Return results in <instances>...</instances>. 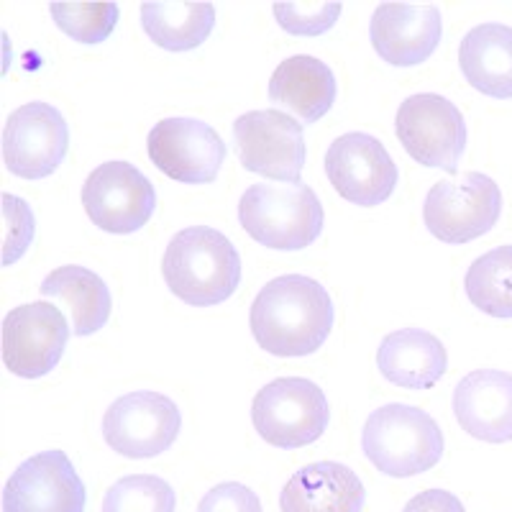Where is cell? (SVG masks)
<instances>
[{
  "label": "cell",
  "mask_w": 512,
  "mask_h": 512,
  "mask_svg": "<svg viewBox=\"0 0 512 512\" xmlns=\"http://www.w3.org/2000/svg\"><path fill=\"white\" fill-rule=\"evenodd\" d=\"M333 300L328 290L305 274L274 277L254 297L249 328L256 346L272 356H310L333 331Z\"/></svg>",
  "instance_id": "1"
},
{
  "label": "cell",
  "mask_w": 512,
  "mask_h": 512,
  "mask_svg": "<svg viewBox=\"0 0 512 512\" xmlns=\"http://www.w3.org/2000/svg\"><path fill=\"white\" fill-rule=\"evenodd\" d=\"M162 277L185 305L213 308L226 303L241 285V256L216 228H182L164 249Z\"/></svg>",
  "instance_id": "2"
},
{
  "label": "cell",
  "mask_w": 512,
  "mask_h": 512,
  "mask_svg": "<svg viewBox=\"0 0 512 512\" xmlns=\"http://www.w3.org/2000/svg\"><path fill=\"white\" fill-rule=\"evenodd\" d=\"M361 448L374 469L392 479L431 472L443 456V431L425 410L390 402L372 410L361 433Z\"/></svg>",
  "instance_id": "3"
},
{
  "label": "cell",
  "mask_w": 512,
  "mask_h": 512,
  "mask_svg": "<svg viewBox=\"0 0 512 512\" xmlns=\"http://www.w3.org/2000/svg\"><path fill=\"white\" fill-rule=\"evenodd\" d=\"M323 205L310 185H251L239 200V223L274 251L308 249L323 233Z\"/></svg>",
  "instance_id": "4"
},
{
  "label": "cell",
  "mask_w": 512,
  "mask_h": 512,
  "mask_svg": "<svg viewBox=\"0 0 512 512\" xmlns=\"http://www.w3.org/2000/svg\"><path fill=\"white\" fill-rule=\"evenodd\" d=\"M251 423L269 446L295 451L326 433L331 408L326 392L313 379L280 377L256 392L251 402Z\"/></svg>",
  "instance_id": "5"
},
{
  "label": "cell",
  "mask_w": 512,
  "mask_h": 512,
  "mask_svg": "<svg viewBox=\"0 0 512 512\" xmlns=\"http://www.w3.org/2000/svg\"><path fill=\"white\" fill-rule=\"evenodd\" d=\"M500 216V185L482 172H464L461 180H438L423 203L425 228L451 246L487 236Z\"/></svg>",
  "instance_id": "6"
},
{
  "label": "cell",
  "mask_w": 512,
  "mask_h": 512,
  "mask_svg": "<svg viewBox=\"0 0 512 512\" xmlns=\"http://www.w3.org/2000/svg\"><path fill=\"white\" fill-rule=\"evenodd\" d=\"M395 134L402 149L418 164L459 175L466 149V121L448 98L418 93L402 100L395 116Z\"/></svg>",
  "instance_id": "7"
},
{
  "label": "cell",
  "mask_w": 512,
  "mask_h": 512,
  "mask_svg": "<svg viewBox=\"0 0 512 512\" xmlns=\"http://www.w3.org/2000/svg\"><path fill=\"white\" fill-rule=\"evenodd\" d=\"M233 144L246 172L300 185L305 167L303 123L277 108L249 111L233 123Z\"/></svg>",
  "instance_id": "8"
},
{
  "label": "cell",
  "mask_w": 512,
  "mask_h": 512,
  "mask_svg": "<svg viewBox=\"0 0 512 512\" xmlns=\"http://www.w3.org/2000/svg\"><path fill=\"white\" fill-rule=\"evenodd\" d=\"M182 413L172 397L136 390L113 400L103 415L105 443L126 459H154L175 446Z\"/></svg>",
  "instance_id": "9"
},
{
  "label": "cell",
  "mask_w": 512,
  "mask_h": 512,
  "mask_svg": "<svg viewBox=\"0 0 512 512\" xmlns=\"http://www.w3.org/2000/svg\"><path fill=\"white\" fill-rule=\"evenodd\" d=\"M82 208L105 233L128 236L149 223L157 210V190L131 162H105L82 185Z\"/></svg>",
  "instance_id": "10"
},
{
  "label": "cell",
  "mask_w": 512,
  "mask_h": 512,
  "mask_svg": "<svg viewBox=\"0 0 512 512\" xmlns=\"http://www.w3.org/2000/svg\"><path fill=\"white\" fill-rule=\"evenodd\" d=\"M146 154L169 180L210 185L226 162V141L198 118H162L146 136Z\"/></svg>",
  "instance_id": "11"
},
{
  "label": "cell",
  "mask_w": 512,
  "mask_h": 512,
  "mask_svg": "<svg viewBox=\"0 0 512 512\" xmlns=\"http://www.w3.org/2000/svg\"><path fill=\"white\" fill-rule=\"evenodd\" d=\"M70 149V128L52 103L31 100L8 116L3 128V162L21 180L54 175Z\"/></svg>",
  "instance_id": "12"
},
{
  "label": "cell",
  "mask_w": 512,
  "mask_h": 512,
  "mask_svg": "<svg viewBox=\"0 0 512 512\" xmlns=\"http://www.w3.org/2000/svg\"><path fill=\"white\" fill-rule=\"evenodd\" d=\"M70 333L57 305L47 300L18 305L3 318V364L21 379L47 377L62 361Z\"/></svg>",
  "instance_id": "13"
},
{
  "label": "cell",
  "mask_w": 512,
  "mask_h": 512,
  "mask_svg": "<svg viewBox=\"0 0 512 512\" xmlns=\"http://www.w3.org/2000/svg\"><path fill=\"white\" fill-rule=\"evenodd\" d=\"M323 164L333 190L359 208H377L390 200L400 182L397 164L382 141L361 131L338 136L328 146Z\"/></svg>",
  "instance_id": "14"
},
{
  "label": "cell",
  "mask_w": 512,
  "mask_h": 512,
  "mask_svg": "<svg viewBox=\"0 0 512 512\" xmlns=\"http://www.w3.org/2000/svg\"><path fill=\"white\" fill-rule=\"evenodd\" d=\"M85 502V484L59 448L18 464L3 487V512H85Z\"/></svg>",
  "instance_id": "15"
},
{
  "label": "cell",
  "mask_w": 512,
  "mask_h": 512,
  "mask_svg": "<svg viewBox=\"0 0 512 512\" xmlns=\"http://www.w3.org/2000/svg\"><path fill=\"white\" fill-rule=\"evenodd\" d=\"M443 36V16L436 6L382 3L369 21V39L379 59L392 67L428 62Z\"/></svg>",
  "instance_id": "16"
},
{
  "label": "cell",
  "mask_w": 512,
  "mask_h": 512,
  "mask_svg": "<svg viewBox=\"0 0 512 512\" xmlns=\"http://www.w3.org/2000/svg\"><path fill=\"white\" fill-rule=\"evenodd\" d=\"M451 408L461 431L477 441H512V374L474 369L454 387Z\"/></svg>",
  "instance_id": "17"
},
{
  "label": "cell",
  "mask_w": 512,
  "mask_h": 512,
  "mask_svg": "<svg viewBox=\"0 0 512 512\" xmlns=\"http://www.w3.org/2000/svg\"><path fill=\"white\" fill-rule=\"evenodd\" d=\"M367 492L359 474L338 461L297 469L280 492L282 512H361Z\"/></svg>",
  "instance_id": "18"
},
{
  "label": "cell",
  "mask_w": 512,
  "mask_h": 512,
  "mask_svg": "<svg viewBox=\"0 0 512 512\" xmlns=\"http://www.w3.org/2000/svg\"><path fill=\"white\" fill-rule=\"evenodd\" d=\"M377 367L387 382L402 390H431L448 369V351L438 336L425 328H400L382 338Z\"/></svg>",
  "instance_id": "19"
},
{
  "label": "cell",
  "mask_w": 512,
  "mask_h": 512,
  "mask_svg": "<svg viewBox=\"0 0 512 512\" xmlns=\"http://www.w3.org/2000/svg\"><path fill=\"white\" fill-rule=\"evenodd\" d=\"M338 82L326 62L295 54L277 64L269 80V100L295 113L300 121L318 123L333 108Z\"/></svg>",
  "instance_id": "20"
},
{
  "label": "cell",
  "mask_w": 512,
  "mask_h": 512,
  "mask_svg": "<svg viewBox=\"0 0 512 512\" xmlns=\"http://www.w3.org/2000/svg\"><path fill=\"white\" fill-rule=\"evenodd\" d=\"M459 67L477 93L495 100L512 98V26L479 24L461 39Z\"/></svg>",
  "instance_id": "21"
},
{
  "label": "cell",
  "mask_w": 512,
  "mask_h": 512,
  "mask_svg": "<svg viewBox=\"0 0 512 512\" xmlns=\"http://www.w3.org/2000/svg\"><path fill=\"white\" fill-rule=\"evenodd\" d=\"M41 297L57 300L72 318V333L80 338L93 336L111 318V290L98 274L77 264L57 267L41 280Z\"/></svg>",
  "instance_id": "22"
},
{
  "label": "cell",
  "mask_w": 512,
  "mask_h": 512,
  "mask_svg": "<svg viewBox=\"0 0 512 512\" xmlns=\"http://www.w3.org/2000/svg\"><path fill=\"white\" fill-rule=\"evenodd\" d=\"M146 36L167 52H190L216 29V6L210 3H141Z\"/></svg>",
  "instance_id": "23"
},
{
  "label": "cell",
  "mask_w": 512,
  "mask_h": 512,
  "mask_svg": "<svg viewBox=\"0 0 512 512\" xmlns=\"http://www.w3.org/2000/svg\"><path fill=\"white\" fill-rule=\"evenodd\" d=\"M469 303L492 318H512V244L497 246L466 269Z\"/></svg>",
  "instance_id": "24"
},
{
  "label": "cell",
  "mask_w": 512,
  "mask_h": 512,
  "mask_svg": "<svg viewBox=\"0 0 512 512\" xmlns=\"http://www.w3.org/2000/svg\"><path fill=\"white\" fill-rule=\"evenodd\" d=\"M177 497L167 479L157 474H128L103 497V512H175Z\"/></svg>",
  "instance_id": "25"
},
{
  "label": "cell",
  "mask_w": 512,
  "mask_h": 512,
  "mask_svg": "<svg viewBox=\"0 0 512 512\" xmlns=\"http://www.w3.org/2000/svg\"><path fill=\"white\" fill-rule=\"evenodd\" d=\"M49 13L59 31L80 44H103L121 18L118 3H52Z\"/></svg>",
  "instance_id": "26"
},
{
  "label": "cell",
  "mask_w": 512,
  "mask_h": 512,
  "mask_svg": "<svg viewBox=\"0 0 512 512\" xmlns=\"http://www.w3.org/2000/svg\"><path fill=\"white\" fill-rule=\"evenodd\" d=\"M0 210H3V254H0V264L8 269L29 251L31 241L36 236V218L29 203L24 198H18V195H11V192H3Z\"/></svg>",
  "instance_id": "27"
},
{
  "label": "cell",
  "mask_w": 512,
  "mask_h": 512,
  "mask_svg": "<svg viewBox=\"0 0 512 512\" xmlns=\"http://www.w3.org/2000/svg\"><path fill=\"white\" fill-rule=\"evenodd\" d=\"M274 18L292 36H320L331 31L344 13L341 3H274Z\"/></svg>",
  "instance_id": "28"
},
{
  "label": "cell",
  "mask_w": 512,
  "mask_h": 512,
  "mask_svg": "<svg viewBox=\"0 0 512 512\" xmlns=\"http://www.w3.org/2000/svg\"><path fill=\"white\" fill-rule=\"evenodd\" d=\"M198 512H264L254 489L239 482H221L205 492Z\"/></svg>",
  "instance_id": "29"
},
{
  "label": "cell",
  "mask_w": 512,
  "mask_h": 512,
  "mask_svg": "<svg viewBox=\"0 0 512 512\" xmlns=\"http://www.w3.org/2000/svg\"><path fill=\"white\" fill-rule=\"evenodd\" d=\"M402 512H466L464 502L446 489H425L405 505Z\"/></svg>",
  "instance_id": "30"
}]
</instances>
